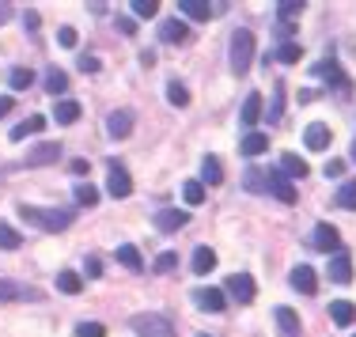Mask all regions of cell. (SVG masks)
<instances>
[{
	"instance_id": "38",
	"label": "cell",
	"mask_w": 356,
	"mask_h": 337,
	"mask_svg": "<svg viewBox=\"0 0 356 337\" xmlns=\"http://www.w3.org/2000/svg\"><path fill=\"white\" fill-rule=\"evenodd\" d=\"M277 57H281L284 65H296V61H300V46H296V42H284L281 50H277Z\"/></svg>"
},
{
	"instance_id": "14",
	"label": "cell",
	"mask_w": 356,
	"mask_h": 337,
	"mask_svg": "<svg viewBox=\"0 0 356 337\" xmlns=\"http://www.w3.org/2000/svg\"><path fill=\"white\" fill-rule=\"evenodd\" d=\"M269 193H273L277 201H284V205H292V201H296V189H292V182L284 178V174H269Z\"/></svg>"
},
{
	"instance_id": "35",
	"label": "cell",
	"mask_w": 356,
	"mask_h": 337,
	"mask_svg": "<svg viewBox=\"0 0 356 337\" xmlns=\"http://www.w3.org/2000/svg\"><path fill=\"white\" fill-rule=\"evenodd\" d=\"M167 103H170V107H186V103H190V91L186 87H182V83H167Z\"/></svg>"
},
{
	"instance_id": "43",
	"label": "cell",
	"mask_w": 356,
	"mask_h": 337,
	"mask_svg": "<svg viewBox=\"0 0 356 337\" xmlns=\"http://www.w3.org/2000/svg\"><path fill=\"white\" fill-rule=\"evenodd\" d=\"M84 269H88V277H99V273H103V262H99V258H88Z\"/></svg>"
},
{
	"instance_id": "47",
	"label": "cell",
	"mask_w": 356,
	"mask_h": 337,
	"mask_svg": "<svg viewBox=\"0 0 356 337\" xmlns=\"http://www.w3.org/2000/svg\"><path fill=\"white\" fill-rule=\"evenodd\" d=\"M118 27H122L125 34H133V31H137V23H133V19H118Z\"/></svg>"
},
{
	"instance_id": "40",
	"label": "cell",
	"mask_w": 356,
	"mask_h": 337,
	"mask_svg": "<svg viewBox=\"0 0 356 337\" xmlns=\"http://www.w3.org/2000/svg\"><path fill=\"white\" fill-rule=\"evenodd\" d=\"M76 337H106V326H99V322H80V326H76Z\"/></svg>"
},
{
	"instance_id": "23",
	"label": "cell",
	"mask_w": 356,
	"mask_h": 337,
	"mask_svg": "<svg viewBox=\"0 0 356 337\" xmlns=\"http://www.w3.org/2000/svg\"><path fill=\"white\" fill-rule=\"evenodd\" d=\"M53 118L61 125H73L76 118H80V103H73V99H57V107H53Z\"/></svg>"
},
{
	"instance_id": "27",
	"label": "cell",
	"mask_w": 356,
	"mask_h": 337,
	"mask_svg": "<svg viewBox=\"0 0 356 337\" xmlns=\"http://www.w3.org/2000/svg\"><path fill=\"white\" fill-rule=\"evenodd\" d=\"M330 319L338 322V326H348V322L356 319V307L348 304V299H338V304H330Z\"/></svg>"
},
{
	"instance_id": "3",
	"label": "cell",
	"mask_w": 356,
	"mask_h": 337,
	"mask_svg": "<svg viewBox=\"0 0 356 337\" xmlns=\"http://www.w3.org/2000/svg\"><path fill=\"white\" fill-rule=\"evenodd\" d=\"M129 326L137 329L140 337H175V326H170L163 314H133Z\"/></svg>"
},
{
	"instance_id": "36",
	"label": "cell",
	"mask_w": 356,
	"mask_h": 337,
	"mask_svg": "<svg viewBox=\"0 0 356 337\" xmlns=\"http://www.w3.org/2000/svg\"><path fill=\"white\" fill-rule=\"evenodd\" d=\"M8 83H12L16 91H23V87H31V83H34V72H31V68H12Z\"/></svg>"
},
{
	"instance_id": "44",
	"label": "cell",
	"mask_w": 356,
	"mask_h": 337,
	"mask_svg": "<svg viewBox=\"0 0 356 337\" xmlns=\"http://www.w3.org/2000/svg\"><path fill=\"white\" fill-rule=\"evenodd\" d=\"M91 171V159H73V174H88Z\"/></svg>"
},
{
	"instance_id": "18",
	"label": "cell",
	"mask_w": 356,
	"mask_h": 337,
	"mask_svg": "<svg viewBox=\"0 0 356 337\" xmlns=\"http://www.w3.org/2000/svg\"><path fill=\"white\" fill-rule=\"evenodd\" d=\"M178 12H182L186 19H209L212 4H209V0H178Z\"/></svg>"
},
{
	"instance_id": "30",
	"label": "cell",
	"mask_w": 356,
	"mask_h": 337,
	"mask_svg": "<svg viewBox=\"0 0 356 337\" xmlns=\"http://www.w3.org/2000/svg\"><path fill=\"white\" fill-rule=\"evenodd\" d=\"M281 171L292 174V178H303V174H307V163H303L300 156H292V152H288V156H281Z\"/></svg>"
},
{
	"instance_id": "31",
	"label": "cell",
	"mask_w": 356,
	"mask_h": 337,
	"mask_svg": "<svg viewBox=\"0 0 356 337\" xmlns=\"http://www.w3.org/2000/svg\"><path fill=\"white\" fill-rule=\"evenodd\" d=\"M182 198H186V205H201V201H205V186H201V178H190L186 186H182Z\"/></svg>"
},
{
	"instance_id": "17",
	"label": "cell",
	"mask_w": 356,
	"mask_h": 337,
	"mask_svg": "<svg viewBox=\"0 0 356 337\" xmlns=\"http://www.w3.org/2000/svg\"><path fill=\"white\" fill-rule=\"evenodd\" d=\"M190 216L186 213H178V208H163L160 216H155V228L160 231H178V228H186Z\"/></svg>"
},
{
	"instance_id": "45",
	"label": "cell",
	"mask_w": 356,
	"mask_h": 337,
	"mask_svg": "<svg viewBox=\"0 0 356 337\" xmlns=\"http://www.w3.org/2000/svg\"><path fill=\"white\" fill-rule=\"evenodd\" d=\"M80 68L84 72H99V57H80Z\"/></svg>"
},
{
	"instance_id": "19",
	"label": "cell",
	"mask_w": 356,
	"mask_h": 337,
	"mask_svg": "<svg viewBox=\"0 0 356 337\" xmlns=\"http://www.w3.org/2000/svg\"><path fill=\"white\" fill-rule=\"evenodd\" d=\"M57 288H61L65 296H80V292H84V277H80V273H73V269H65V273H57Z\"/></svg>"
},
{
	"instance_id": "12",
	"label": "cell",
	"mask_w": 356,
	"mask_h": 337,
	"mask_svg": "<svg viewBox=\"0 0 356 337\" xmlns=\"http://www.w3.org/2000/svg\"><path fill=\"white\" fill-rule=\"evenodd\" d=\"M292 288L303 292V296H315V288H318L315 269H311V265H296V269H292Z\"/></svg>"
},
{
	"instance_id": "9",
	"label": "cell",
	"mask_w": 356,
	"mask_h": 337,
	"mask_svg": "<svg viewBox=\"0 0 356 337\" xmlns=\"http://www.w3.org/2000/svg\"><path fill=\"white\" fill-rule=\"evenodd\" d=\"M194 299H197V307H205V311H212V314H220L227 307V299H224V292H220V288H197Z\"/></svg>"
},
{
	"instance_id": "34",
	"label": "cell",
	"mask_w": 356,
	"mask_h": 337,
	"mask_svg": "<svg viewBox=\"0 0 356 337\" xmlns=\"http://www.w3.org/2000/svg\"><path fill=\"white\" fill-rule=\"evenodd\" d=\"M129 8H133V16H137V19H152L155 12H160V0H133Z\"/></svg>"
},
{
	"instance_id": "29",
	"label": "cell",
	"mask_w": 356,
	"mask_h": 337,
	"mask_svg": "<svg viewBox=\"0 0 356 337\" xmlns=\"http://www.w3.org/2000/svg\"><path fill=\"white\" fill-rule=\"evenodd\" d=\"M73 193H76V205H84V208L99 205V189L91 186V182H80V186H76Z\"/></svg>"
},
{
	"instance_id": "37",
	"label": "cell",
	"mask_w": 356,
	"mask_h": 337,
	"mask_svg": "<svg viewBox=\"0 0 356 337\" xmlns=\"http://www.w3.org/2000/svg\"><path fill=\"white\" fill-rule=\"evenodd\" d=\"M338 205L341 208H356V182H345V186L338 189Z\"/></svg>"
},
{
	"instance_id": "16",
	"label": "cell",
	"mask_w": 356,
	"mask_h": 337,
	"mask_svg": "<svg viewBox=\"0 0 356 337\" xmlns=\"http://www.w3.org/2000/svg\"><path fill=\"white\" fill-rule=\"evenodd\" d=\"M338 243H341V235H338V228H333V224H318V228H315V247L318 250H326V254H330V250H338Z\"/></svg>"
},
{
	"instance_id": "32",
	"label": "cell",
	"mask_w": 356,
	"mask_h": 337,
	"mask_svg": "<svg viewBox=\"0 0 356 337\" xmlns=\"http://www.w3.org/2000/svg\"><path fill=\"white\" fill-rule=\"evenodd\" d=\"M65 87H68V76L61 72V68H49V76H46V91H49V95H61Z\"/></svg>"
},
{
	"instance_id": "2",
	"label": "cell",
	"mask_w": 356,
	"mask_h": 337,
	"mask_svg": "<svg viewBox=\"0 0 356 337\" xmlns=\"http://www.w3.org/2000/svg\"><path fill=\"white\" fill-rule=\"evenodd\" d=\"M251 61H254V34L235 31L231 34V68L243 76V72H251Z\"/></svg>"
},
{
	"instance_id": "4",
	"label": "cell",
	"mask_w": 356,
	"mask_h": 337,
	"mask_svg": "<svg viewBox=\"0 0 356 337\" xmlns=\"http://www.w3.org/2000/svg\"><path fill=\"white\" fill-rule=\"evenodd\" d=\"M106 193H110V198H118V201L133 193V178H129V171H125V167H118V159L110 163V174H106Z\"/></svg>"
},
{
	"instance_id": "22",
	"label": "cell",
	"mask_w": 356,
	"mask_h": 337,
	"mask_svg": "<svg viewBox=\"0 0 356 337\" xmlns=\"http://www.w3.org/2000/svg\"><path fill=\"white\" fill-rule=\"evenodd\" d=\"M42 125H46V118H42V114H31L27 122H19L16 129H12V140H27V137H34V133H42Z\"/></svg>"
},
{
	"instance_id": "1",
	"label": "cell",
	"mask_w": 356,
	"mask_h": 337,
	"mask_svg": "<svg viewBox=\"0 0 356 337\" xmlns=\"http://www.w3.org/2000/svg\"><path fill=\"white\" fill-rule=\"evenodd\" d=\"M19 216H23V220H31L34 228H42V231H65L68 224H73V213H65V208H38V205H19Z\"/></svg>"
},
{
	"instance_id": "42",
	"label": "cell",
	"mask_w": 356,
	"mask_h": 337,
	"mask_svg": "<svg viewBox=\"0 0 356 337\" xmlns=\"http://www.w3.org/2000/svg\"><path fill=\"white\" fill-rule=\"evenodd\" d=\"M57 42H61L65 50H73V46H76V31H73V27H61V31H57Z\"/></svg>"
},
{
	"instance_id": "24",
	"label": "cell",
	"mask_w": 356,
	"mask_h": 337,
	"mask_svg": "<svg viewBox=\"0 0 356 337\" xmlns=\"http://www.w3.org/2000/svg\"><path fill=\"white\" fill-rule=\"evenodd\" d=\"M266 148H269V137H266V133L251 129V133L243 137V156H262Z\"/></svg>"
},
{
	"instance_id": "39",
	"label": "cell",
	"mask_w": 356,
	"mask_h": 337,
	"mask_svg": "<svg viewBox=\"0 0 356 337\" xmlns=\"http://www.w3.org/2000/svg\"><path fill=\"white\" fill-rule=\"evenodd\" d=\"M175 265H178V254H175V250H163V254L155 258V273H170Z\"/></svg>"
},
{
	"instance_id": "5",
	"label": "cell",
	"mask_w": 356,
	"mask_h": 337,
	"mask_svg": "<svg viewBox=\"0 0 356 337\" xmlns=\"http://www.w3.org/2000/svg\"><path fill=\"white\" fill-rule=\"evenodd\" d=\"M227 296L239 299V304H251V299H254V280L246 277V273H235V277H227Z\"/></svg>"
},
{
	"instance_id": "6",
	"label": "cell",
	"mask_w": 356,
	"mask_h": 337,
	"mask_svg": "<svg viewBox=\"0 0 356 337\" xmlns=\"http://www.w3.org/2000/svg\"><path fill=\"white\" fill-rule=\"evenodd\" d=\"M330 280L333 284H348L353 280V258H348V250H338L330 258Z\"/></svg>"
},
{
	"instance_id": "8",
	"label": "cell",
	"mask_w": 356,
	"mask_h": 337,
	"mask_svg": "<svg viewBox=\"0 0 356 337\" xmlns=\"http://www.w3.org/2000/svg\"><path fill=\"white\" fill-rule=\"evenodd\" d=\"M106 133H110L114 140L129 137V133H133V114H129V110H114V114L106 118Z\"/></svg>"
},
{
	"instance_id": "26",
	"label": "cell",
	"mask_w": 356,
	"mask_h": 337,
	"mask_svg": "<svg viewBox=\"0 0 356 337\" xmlns=\"http://www.w3.org/2000/svg\"><path fill=\"white\" fill-rule=\"evenodd\" d=\"M258 118H262V95H246V103H243V125H246V129H254Z\"/></svg>"
},
{
	"instance_id": "50",
	"label": "cell",
	"mask_w": 356,
	"mask_h": 337,
	"mask_svg": "<svg viewBox=\"0 0 356 337\" xmlns=\"http://www.w3.org/2000/svg\"><path fill=\"white\" fill-rule=\"evenodd\" d=\"M353 159H356V140H353Z\"/></svg>"
},
{
	"instance_id": "7",
	"label": "cell",
	"mask_w": 356,
	"mask_h": 337,
	"mask_svg": "<svg viewBox=\"0 0 356 337\" xmlns=\"http://www.w3.org/2000/svg\"><path fill=\"white\" fill-rule=\"evenodd\" d=\"M16 299H38V292L19 280H0V304H16Z\"/></svg>"
},
{
	"instance_id": "41",
	"label": "cell",
	"mask_w": 356,
	"mask_h": 337,
	"mask_svg": "<svg viewBox=\"0 0 356 337\" xmlns=\"http://www.w3.org/2000/svg\"><path fill=\"white\" fill-rule=\"evenodd\" d=\"M315 72L322 76V80H330V83H341V72H338V65H333V61H322Z\"/></svg>"
},
{
	"instance_id": "28",
	"label": "cell",
	"mask_w": 356,
	"mask_h": 337,
	"mask_svg": "<svg viewBox=\"0 0 356 337\" xmlns=\"http://www.w3.org/2000/svg\"><path fill=\"white\" fill-rule=\"evenodd\" d=\"M19 247H23V235L12 224H0V250H19Z\"/></svg>"
},
{
	"instance_id": "20",
	"label": "cell",
	"mask_w": 356,
	"mask_h": 337,
	"mask_svg": "<svg viewBox=\"0 0 356 337\" xmlns=\"http://www.w3.org/2000/svg\"><path fill=\"white\" fill-rule=\"evenodd\" d=\"M220 182H224V167L212 156H205L201 159V186H220Z\"/></svg>"
},
{
	"instance_id": "33",
	"label": "cell",
	"mask_w": 356,
	"mask_h": 337,
	"mask_svg": "<svg viewBox=\"0 0 356 337\" xmlns=\"http://www.w3.org/2000/svg\"><path fill=\"white\" fill-rule=\"evenodd\" d=\"M303 12V0H281V4H277V16L284 19V27H288V19H296Z\"/></svg>"
},
{
	"instance_id": "10",
	"label": "cell",
	"mask_w": 356,
	"mask_h": 337,
	"mask_svg": "<svg viewBox=\"0 0 356 337\" xmlns=\"http://www.w3.org/2000/svg\"><path fill=\"white\" fill-rule=\"evenodd\" d=\"M160 38L167 42V46H178V42L190 38V27L182 23V19H163V23H160Z\"/></svg>"
},
{
	"instance_id": "13",
	"label": "cell",
	"mask_w": 356,
	"mask_h": 337,
	"mask_svg": "<svg viewBox=\"0 0 356 337\" xmlns=\"http://www.w3.org/2000/svg\"><path fill=\"white\" fill-rule=\"evenodd\" d=\"M273 319H277V326H281V337H300V319H296L292 307H277Z\"/></svg>"
},
{
	"instance_id": "51",
	"label": "cell",
	"mask_w": 356,
	"mask_h": 337,
	"mask_svg": "<svg viewBox=\"0 0 356 337\" xmlns=\"http://www.w3.org/2000/svg\"><path fill=\"white\" fill-rule=\"evenodd\" d=\"M197 337H209V334H197Z\"/></svg>"
},
{
	"instance_id": "11",
	"label": "cell",
	"mask_w": 356,
	"mask_h": 337,
	"mask_svg": "<svg viewBox=\"0 0 356 337\" xmlns=\"http://www.w3.org/2000/svg\"><path fill=\"white\" fill-rule=\"evenodd\" d=\"M57 159H61V144H57V140H46V144H38V148L27 156V163H31V167H46V163H57Z\"/></svg>"
},
{
	"instance_id": "15",
	"label": "cell",
	"mask_w": 356,
	"mask_h": 337,
	"mask_svg": "<svg viewBox=\"0 0 356 337\" xmlns=\"http://www.w3.org/2000/svg\"><path fill=\"white\" fill-rule=\"evenodd\" d=\"M303 144H307L311 152H322L326 144H330V129H326V125H307V129H303Z\"/></svg>"
},
{
	"instance_id": "25",
	"label": "cell",
	"mask_w": 356,
	"mask_h": 337,
	"mask_svg": "<svg viewBox=\"0 0 356 337\" xmlns=\"http://www.w3.org/2000/svg\"><path fill=\"white\" fill-rule=\"evenodd\" d=\"M114 254H118V262H122L125 269H133V273L144 269V258H140V254H137V247H129V243H125V247H118Z\"/></svg>"
},
{
	"instance_id": "49",
	"label": "cell",
	"mask_w": 356,
	"mask_h": 337,
	"mask_svg": "<svg viewBox=\"0 0 356 337\" xmlns=\"http://www.w3.org/2000/svg\"><path fill=\"white\" fill-rule=\"evenodd\" d=\"M8 110H12V99H4V95H0V118L8 114Z\"/></svg>"
},
{
	"instance_id": "48",
	"label": "cell",
	"mask_w": 356,
	"mask_h": 337,
	"mask_svg": "<svg viewBox=\"0 0 356 337\" xmlns=\"http://www.w3.org/2000/svg\"><path fill=\"white\" fill-rule=\"evenodd\" d=\"M8 16H12V4H0V23H8Z\"/></svg>"
},
{
	"instance_id": "21",
	"label": "cell",
	"mask_w": 356,
	"mask_h": 337,
	"mask_svg": "<svg viewBox=\"0 0 356 337\" xmlns=\"http://www.w3.org/2000/svg\"><path fill=\"white\" fill-rule=\"evenodd\" d=\"M212 269H216V250L197 247L194 250V273H197V277H205V273H212Z\"/></svg>"
},
{
	"instance_id": "46",
	"label": "cell",
	"mask_w": 356,
	"mask_h": 337,
	"mask_svg": "<svg viewBox=\"0 0 356 337\" xmlns=\"http://www.w3.org/2000/svg\"><path fill=\"white\" fill-rule=\"evenodd\" d=\"M341 171H345V163H341V159H333V163H326V174H330V178H338Z\"/></svg>"
}]
</instances>
